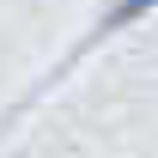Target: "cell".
I'll return each instance as SVG.
<instances>
[{
	"mask_svg": "<svg viewBox=\"0 0 158 158\" xmlns=\"http://www.w3.org/2000/svg\"><path fill=\"white\" fill-rule=\"evenodd\" d=\"M152 6H158V0H116V12H110L103 24H110V31H116V24H134L140 12H152Z\"/></svg>",
	"mask_w": 158,
	"mask_h": 158,
	"instance_id": "cell-1",
	"label": "cell"
}]
</instances>
